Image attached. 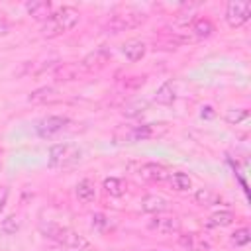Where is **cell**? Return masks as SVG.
<instances>
[{
    "label": "cell",
    "instance_id": "10",
    "mask_svg": "<svg viewBox=\"0 0 251 251\" xmlns=\"http://www.w3.org/2000/svg\"><path fill=\"white\" fill-rule=\"evenodd\" d=\"M149 229L163 233V235H171V233H178L180 231V220L175 216H157L149 222Z\"/></svg>",
    "mask_w": 251,
    "mask_h": 251
},
{
    "label": "cell",
    "instance_id": "14",
    "mask_svg": "<svg viewBox=\"0 0 251 251\" xmlns=\"http://www.w3.org/2000/svg\"><path fill=\"white\" fill-rule=\"evenodd\" d=\"M169 208V200L161 194H145L141 198V210L147 214H161Z\"/></svg>",
    "mask_w": 251,
    "mask_h": 251
},
{
    "label": "cell",
    "instance_id": "1",
    "mask_svg": "<svg viewBox=\"0 0 251 251\" xmlns=\"http://www.w3.org/2000/svg\"><path fill=\"white\" fill-rule=\"evenodd\" d=\"M78 18H80V14H78L76 8H73V6H63V8H59L57 12H53L51 18L43 24L41 35L47 37V39L57 37V35H61V33L73 29V27L78 24Z\"/></svg>",
    "mask_w": 251,
    "mask_h": 251
},
{
    "label": "cell",
    "instance_id": "12",
    "mask_svg": "<svg viewBox=\"0 0 251 251\" xmlns=\"http://www.w3.org/2000/svg\"><path fill=\"white\" fill-rule=\"evenodd\" d=\"M178 245L186 251H210V243L196 231L180 233L178 235Z\"/></svg>",
    "mask_w": 251,
    "mask_h": 251
},
{
    "label": "cell",
    "instance_id": "30",
    "mask_svg": "<svg viewBox=\"0 0 251 251\" xmlns=\"http://www.w3.org/2000/svg\"><path fill=\"white\" fill-rule=\"evenodd\" d=\"M8 31H10V24L4 16H0V35H6Z\"/></svg>",
    "mask_w": 251,
    "mask_h": 251
},
{
    "label": "cell",
    "instance_id": "22",
    "mask_svg": "<svg viewBox=\"0 0 251 251\" xmlns=\"http://www.w3.org/2000/svg\"><path fill=\"white\" fill-rule=\"evenodd\" d=\"M194 200L200 206H214V204L220 202V194L214 192L212 188H198L196 194H194Z\"/></svg>",
    "mask_w": 251,
    "mask_h": 251
},
{
    "label": "cell",
    "instance_id": "11",
    "mask_svg": "<svg viewBox=\"0 0 251 251\" xmlns=\"http://www.w3.org/2000/svg\"><path fill=\"white\" fill-rule=\"evenodd\" d=\"M139 176L149 182H163L165 178H169V171L161 163H143L139 167Z\"/></svg>",
    "mask_w": 251,
    "mask_h": 251
},
{
    "label": "cell",
    "instance_id": "16",
    "mask_svg": "<svg viewBox=\"0 0 251 251\" xmlns=\"http://www.w3.org/2000/svg\"><path fill=\"white\" fill-rule=\"evenodd\" d=\"M122 51H124V55H126L129 61L135 63V61L143 59L147 47H145V43H143L141 39H129V41H126V43L122 45Z\"/></svg>",
    "mask_w": 251,
    "mask_h": 251
},
{
    "label": "cell",
    "instance_id": "20",
    "mask_svg": "<svg viewBox=\"0 0 251 251\" xmlns=\"http://www.w3.org/2000/svg\"><path fill=\"white\" fill-rule=\"evenodd\" d=\"M192 35L196 39H204V37H210L214 33V24L208 20V18H198L192 22Z\"/></svg>",
    "mask_w": 251,
    "mask_h": 251
},
{
    "label": "cell",
    "instance_id": "26",
    "mask_svg": "<svg viewBox=\"0 0 251 251\" xmlns=\"http://www.w3.org/2000/svg\"><path fill=\"white\" fill-rule=\"evenodd\" d=\"M249 241H251V231H249L247 227H239V229H235V231L231 233V243L237 245V247H243V245H247Z\"/></svg>",
    "mask_w": 251,
    "mask_h": 251
},
{
    "label": "cell",
    "instance_id": "5",
    "mask_svg": "<svg viewBox=\"0 0 251 251\" xmlns=\"http://www.w3.org/2000/svg\"><path fill=\"white\" fill-rule=\"evenodd\" d=\"M251 18V4L247 0H229L226 6V22L229 27H241Z\"/></svg>",
    "mask_w": 251,
    "mask_h": 251
},
{
    "label": "cell",
    "instance_id": "4",
    "mask_svg": "<svg viewBox=\"0 0 251 251\" xmlns=\"http://www.w3.org/2000/svg\"><path fill=\"white\" fill-rule=\"evenodd\" d=\"M82 159V149L75 143H55L49 147L51 167H69Z\"/></svg>",
    "mask_w": 251,
    "mask_h": 251
},
{
    "label": "cell",
    "instance_id": "8",
    "mask_svg": "<svg viewBox=\"0 0 251 251\" xmlns=\"http://www.w3.org/2000/svg\"><path fill=\"white\" fill-rule=\"evenodd\" d=\"M157 135V127L155 124H143V126H133V127H127L124 131L122 137H116L118 141H126V143H133V141H145V139H151Z\"/></svg>",
    "mask_w": 251,
    "mask_h": 251
},
{
    "label": "cell",
    "instance_id": "23",
    "mask_svg": "<svg viewBox=\"0 0 251 251\" xmlns=\"http://www.w3.org/2000/svg\"><path fill=\"white\" fill-rule=\"evenodd\" d=\"M169 182L178 192H184V190H190L192 188V180L184 173H173V175H169Z\"/></svg>",
    "mask_w": 251,
    "mask_h": 251
},
{
    "label": "cell",
    "instance_id": "13",
    "mask_svg": "<svg viewBox=\"0 0 251 251\" xmlns=\"http://www.w3.org/2000/svg\"><path fill=\"white\" fill-rule=\"evenodd\" d=\"M25 12L37 22H47L53 14V6L49 0H33L25 4Z\"/></svg>",
    "mask_w": 251,
    "mask_h": 251
},
{
    "label": "cell",
    "instance_id": "31",
    "mask_svg": "<svg viewBox=\"0 0 251 251\" xmlns=\"http://www.w3.org/2000/svg\"><path fill=\"white\" fill-rule=\"evenodd\" d=\"M147 251H161V249H147Z\"/></svg>",
    "mask_w": 251,
    "mask_h": 251
},
{
    "label": "cell",
    "instance_id": "17",
    "mask_svg": "<svg viewBox=\"0 0 251 251\" xmlns=\"http://www.w3.org/2000/svg\"><path fill=\"white\" fill-rule=\"evenodd\" d=\"M153 100L157 102V104H163V106H169V104H173L175 100H176V92H175V86H173V82H163L157 90H155V96H153Z\"/></svg>",
    "mask_w": 251,
    "mask_h": 251
},
{
    "label": "cell",
    "instance_id": "3",
    "mask_svg": "<svg viewBox=\"0 0 251 251\" xmlns=\"http://www.w3.org/2000/svg\"><path fill=\"white\" fill-rule=\"evenodd\" d=\"M147 20V16L139 10H122L118 14H114L106 24H104V29L108 33H122V31H127V29H133L137 25H141L143 22Z\"/></svg>",
    "mask_w": 251,
    "mask_h": 251
},
{
    "label": "cell",
    "instance_id": "21",
    "mask_svg": "<svg viewBox=\"0 0 251 251\" xmlns=\"http://www.w3.org/2000/svg\"><path fill=\"white\" fill-rule=\"evenodd\" d=\"M233 220H235V216L231 210H220L208 218V226L210 227H226V226H231Z\"/></svg>",
    "mask_w": 251,
    "mask_h": 251
},
{
    "label": "cell",
    "instance_id": "2",
    "mask_svg": "<svg viewBox=\"0 0 251 251\" xmlns=\"http://www.w3.org/2000/svg\"><path fill=\"white\" fill-rule=\"evenodd\" d=\"M39 229L47 239H53L59 245H65V247H71V249H78V251L90 247V241L84 235H80L78 231L71 229V227L59 226V224H41Z\"/></svg>",
    "mask_w": 251,
    "mask_h": 251
},
{
    "label": "cell",
    "instance_id": "9",
    "mask_svg": "<svg viewBox=\"0 0 251 251\" xmlns=\"http://www.w3.org/2000/svg\"><path fill=\"white\" fill-rule=\"evenodd\" d=\"M86 73L82 71L80 63H59L53 69V76L59 82H69V80H78L80 76H84Z\"/></svg>",
    "mask_w": 251,
    "mask_h": 251
},
{
    "label": "cell",
    "instance_id": "7",
    "mask_svg": "<svg viewBox=\"0 0 251 251\" xmlns=\"http://www.w3.org/2000/svg\"><path fill=\"white\" fill-rule=\"evenodd\" d=\"M69 122L71 120L67 116H47L37 122V133L41 137H53L55 133L63 131L69 126Z\"/></svg>",
    "mask_w": 251,
    "mask_h": 251
},
{
    "label": "cell",
    "instance_id": "24",
    "mask_svg": "<svg viewBox=\"0 0 251 251\" xmlns=\"http://www.w3.org/2000/svg\"><path fill=\"white\" fill-rule=\"evenodd\" d=\"M20 227H22V222L18 216H6L0 222V233L4 235H14L16 231H20Z\"/></svg>",
    "mask_w": 251,
    "mask_h": 251
},
{
    "label": "cell",
    "instance_id": "18",
    "mask_svg": "<svg viewBox=\"0 0 251 251\" xmlns=\"http://www.w3.org/2000/svg\"><path fill=\"white\" fill-rule=\"evenodd\" d=\"M55 98H57V90L53 86H41L27 96V102L29 104H45V102H53Z\"/></svg>",
    "mask_w": 251,
    "mask_h": 251
},
{
    "label": "cell",
    "instance_id": "27",
    "mask_svg": "<svg viewBox=\"0 0 251 251\" xmlns=\"http://www.w3.org/2000/svg\"><path fill=\"white\" fill-rule=\"evenodd\" d=\"M145 108H147V102H145V100H137V102H131V104L124 106V114H126V116H137V114H141Z\"/></svg>",
    "mask_w": 251,
    "mask_h": 251
},
{
    "label": "cell",
    "instance_id": "29",
    "mask_svg": "<svg viewBox=\"0 0 251 251\" xmlns=\"http://www.w3.org/2000/svg\"><path fill=\"white\" fill-rule=\"evenodd\" d=\"M143 82H145V76H129V78L124 82V86H126V88H139Z\"/></svg>",
    "mask_w": 251,
    "mask_h": 251
},
{
    "label": "cell",
    "instance_id": "25",
    "mask_svg": "<svg viewBox=\"0 0 251 251\" xmlns=\"http://www.w3.org/2000/svg\"><path fill=\"white\" fill-rule=\"evenodd\" d=\"M247 118H249V110L247 108H233V110H227V114H226V122L233 124V126L245 122Z\"/></svg>",
    "mask_w": 251,
    "mask_h": 251
},
{
    "label": "cell",
    "instance_id": "6",
    "mask_svg": "<svg viewBox=\"0 0 251 251\" xmlns=\"http://www.w3.org/2000/svg\"><path fill=\"white\" fill-rule=\"evenodd\" d=\"M110 57H112L110 49H108L106 45H100V47H96L94 51H90V53H88L82 61H78V63H80L82 71L88 75V73H96V71L104 69V67L110 63Z\"/></svg>",
    "mask_w": 251,
    "mask_h": 251
},
{
    "label": "cell",
    "instance_id": "28",
    "mask_svg": "<svg viewBox=\"0 0 251 251\" xmlns=\"http://www.w3.org/2000/svg\"><path fill=\"white\" fill-rule=\"evenodd\" d=\"M106 226H108V218H106L104 214H94V216H92V227L104 229Z\"/></svg>",
    "mask_w": 251,
    "mask_h": 251
},
{
    "label": "cell",
    "instance_id": "19",
    "mask_svg": "<svg viewBox=\"0 0 251 251\" xmlns=\"http://www.w3.org/2000/svg\"><path fill=\"white\" fill-rule=\"evenodd\" d=\"M102 188H104V192L110 194V196H122V194H126L127 184H126V180L120 178V176H108V178H104Z\"/></svg>",
    "mask_w": 251,
    "mask_h": 251
},
{
    "label": "cell",
    "instance_id": "15",
    "mask_svg": "<svg viewBox=\"0 0 251 251\" xmlns=\"http://www.w3.org/2000/svg\"><path fill=\"white\" fill-rule=\"evenodd\" d=\"M75 196L78 198V202L82 204H90L96 198V186L90 178H82L76 186H75Z\"/></svg>",
    "mask_w": 251,
    "mask_h": 251
}]
</instances>
